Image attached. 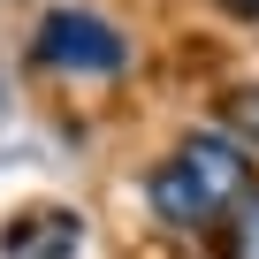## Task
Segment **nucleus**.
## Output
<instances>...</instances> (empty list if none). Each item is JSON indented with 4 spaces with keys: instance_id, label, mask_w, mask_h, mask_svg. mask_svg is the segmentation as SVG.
<instances>
[{
    "instance_id": "5",
    "label": "nucleus",
    "mask_w": 259,
    "mask_h": 259,
    "mask_svg": "<svg viewBox=\"0 0 259 259\" xmlns=\"http://www.w3.org/2000/svg\"><path fill=\"white\" fill-rule=\"evenodd\" d=\"M221 16H236V23H259V0H213Z\"/></svg>"
},
{
    "instance_id": "3",
    "label": "nucleus",
    "mask_w": 259,
    "mask_h": 259,
    "mask_svg": "<svg viewBox=\"0 0 259 259\" xmlns=\"http://www.w3.org/2000/svg\"><path fill=\"white\" fill-rule=\"evenodd\" d=\"M213 259H259V183L236 198V213L213 229Z\"/></svg>"
},
{
    "instance_id": "4",
    "label": "nucleus",
    "mask_w": 259,
    "mask_h": 259,
    "mask_svg": "<svg viewBox=\"0 0 259 259\" xmlns=\"http://www.w3.org/2000/svg\"><path fill=\"white\" fill-rule=\"evenodd\" d=\"M221 122H229V138H236L244 153H259V84L221 92Z\"/></svg>"
},
{
    "instance_id": "1",
    "label": "nucleus",
    "mask_w": 259,
    "mask_h": 259,
    "mask_svg": "<svg viewBox=\"0 0 259 259\" xmlns=\"http://www.w3.org/2000/svg\"><path fill=\"white\" fill-rule=\"evenodd\" d=\"M244 191H251V153L229 130H191V138H176V153L145 176V206L160 213V229H183V236H213L236 213Z\"/></svg>"
},
{
    "instance_id": "2",
    "label": "nucleus",
    "mask_w": 259,
    "mask_h": 259,
    "mask_svg": "<svg viewBox=\"0 0 259 259\" xmlns=\"http://www.w3.org/2000/svg\"><path fill=\"white\" fill-rule=\"evenodd\" d=\"M31 61H46L61 76H114L130 61V38L107 16H92V8H54L38 23V38H31Z\"/></svg>"
}]
</instances>
